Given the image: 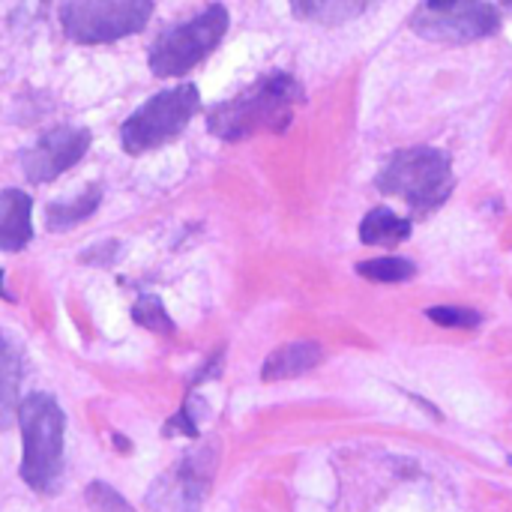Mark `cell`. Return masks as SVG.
<instances>
[{"label":"cell","mask_w":512,"mask_h":512,"mask_svg":"<svg viewBox=\"0 0 512 512\" xmlns=\"http://www.w3.org/2000/svg\"><path fill=\"white\" fill-rule=\"evenodd\" d=\"M216 471V453L213 447H198L189 456H183L168 474H162L156 480V486L150 489V510L153 512H198L210 480Z\"/></svg>","instance_id":"ba28073f"},{"label":"cell","mask_w":512,"mask_h":512,"mask_svg":"<svg viewBox=\"0 0 512 512\" xmlns=\"http://www.w3.org/2000/svg\"><path fill=\"white\" fill-rule=\"evenodd\" d=\"M132 318H135V324H141V327H147V330H153V333H162V336L174 333V321H171V315L165 312V306H162L159 297H141V300L132 306Z\"/></svg>","instance_id":"e0dca14e"},{"label":"cell","mask_w":512,"mask_h":512,"mask_svg":"<svg viewBox=\"0 0 512 512\" xmlns=\"http://www.w3.org/2000/svg\"><path fill=\"white\" fill-rule=\"evenodd\" d=\"M504 3H510V6H512V0H504Z\"/></svg>","instance_id":"603a6c76"},{"label":"cell","mask_w":512,"mask_h":512,"mask_svg":"<svg viewBox=\"0 0 512 512\" xmlns=\"http://www.w3.org/2000/svg\"><path fill=\"white\" fill-rule=\"evenodd\" d=\"M87 507L90 512H135L120 492H114L108 483H90L87 486Z\"/></svg>","instance_id":"d6986e66"},{"label":"cell","mask_w":512,"mask_h":512,"mask_svg":"<svg viewBox=\"0 0 512 512\" xmlns=\"http://www.w3.org/2000/svg\"><path fill=\"white\" fill-rule=\"evenodd\" d=\"M231 15L222 3L207 6L189 21L162 30L150 48V69L159 78H180L192 72L228 33Z\"/></svg>","instance_id":"5b68a950"},{"label":"cell","mask_w":512,"mask_h":512,"mask_svg":"<svg viewBox=\"0 0 512 512\" xmlns=\"http://www.w3.org/2000/svg\"><path fill=\"white\" fill-rule=\"evenodd\" d=\"M357 273L369 282H384V285H399V282H411L417 276V264L408 258H372V261H360Z\"/></svg>","instance_id":"2e32d148"},{"label":"cell","mask_w":512,"mask_h":512,"mask_svg":"<svg viewBox=\"0 0 512 512\" xmlns=\"http://www.w3.org/2000/svg\"><path fill=\"white\" fill-rule=\"evenodd\" d=\"M378 192L402 198L414 216H429L435 213L456 189L453 177V159L450 153L438 147H405L396 150L381 174L375 177Z\"/></svg>","instance_id":"3957f363"},{"label":"cell","mask_w":512,"mask_h":512,"mask_svg":"<svg viewBox=\"0 0 512 512\" xmlns=\"http://www.w3.org/2000/svg\"><path fill=\"white\" fill-rule=\"evenodd\" d=\"M411 27L432 42L444 45H468L501 30V9L489 0H456L444 9H417Z\"/></svg>","instance_id":"52a82bcc"},{"label":"cell","mask_w":512,"mask_h":512,"mask_svg":"<svg viewBox=\"0 0 512 512\" xmlns=\"http://www.w3.org/2000/svg\"><path fill=\"white\" fill-rule=\"evenodd\" d=\"M426 318L435 321L438 327H450V330H477L483 324V315L477 309H465V306H432V309H426Z\"/></svg>","instance_id":"ac0fdd59"},{"label":"cell","mask_w":512,"mask_h":512,"mask_svg":"<svg viewBox=\"0 0 512 512\" xmlns=\"http://www.w3.org/2000/svg\"><path fill=\"white\" fill-rule=\"evenodd\" d=\"M414 231V222L399 216L390 207H375L366 213V219L360 222V243L366 246H387L396 249L399 243H405Z\"/></svg>","instance_id":"4fadbf2b"},{"label":"cell","mask_w":512,"mask_h":512,"mask_svg":"<svg viewBox=\"0 0 512 512\" xmlns=\"http://www.w3.org/2000/svg\"><path fill=\"white\" fill-rule=\"evenodd\" d=\"M21 426V480L39 492H57L63 480V432L66 417L54 396L30 393L18 408Z\"/></svg>","instance_id":"7a4b0ae2"},{"label":"cell","mask_w":512,"mask_h":512,"mask_svg":"<svg viewBox=\"0 0 512 512\" xmlns=\"http://www.w3.org/2000/svg\"><path fill=\"white\" fill-rule=\"evenodd\" d=\"M90 147V132L78 126H57L45 132L24 156L21 168L30 183H51L84 159Z\"/></svg>","instance_id":"9c48e42d"},{"label":"cell","mask_w":512,"mask_h":512,"mask_svg":"<svg viewBox=\"0 0 512 512\" xmlns=\"http://www.w3.org/2000/svg\"><path fill=\"white\" fill-rule=\"evenodd\" d=\"M189 411H192V402H186V405H183V411H180V414H174V417L162 426V435H165V438H177V435H183V438L198 441V438H201V432H198L195 417H192Z\"/></svg>","instance_id":"ffe728a7"},{"label":"cell","mask_w":512,"mask_h":512,"mask_svg":"<svg viewBox=\"0 0 512 512\" xmlns=\"http://www.w3.org/2000/svg\"><path fill=\"white\" fill-rule=\"evenodd\" d=\"M153 0H66L60 6L63 33L78 45H108L144 30Z\"/></svg>","instance_id":"8992f818"},{"label":"cell","mask_w":512,"mask_h":512,"mask_svg":"<svg viewBox=\"0 0 512 512\" xmlns=\"http://www.w3.org/2000/svg\"><path fill=\"white\" fill-rule=\"evenodd\" d=\"M102 204V186H87L84 192H78L75 198H63L45 207V225L51 231H66L84 219H90Z\"/></svg>","instance_id":"9a60e30c"},{"label":"cell","mask_w":512,"mask_h":512,"mask_svg":"<svg viewBox=\"0 0 512 512\" xmlns=\"http://www.w3.org/2000/svg\"><path fill=\"white\" fill-rule=\"evenodd\" d=\"M510 465H512V456H510Z\"/></svg>","instance_id":"cb8c5ba5"},{"label":"cell","mask_w":512,"mask_h":512,"mask_svg":"<svg viewBox=\"0 0 512 512\" xmlns=\"http://www.w3.org/2000/svg\"><path fill=\"white\" fill-rule=\"evenodd\" d=\"M21 378H24V360L18 348L0 333V429H9L18 420L21 408Z\"/></svg>","instance_id":"7c38bea8"},{"label":"cell","mask_w":512,"mask_h":512,"mask_svg":"<svg viewBox=\"0 0 512 512\" xmlns=\"http://www.w3.org/2000/svg\"><path fill=\"white\" fill-rule=\"evenodd\" d=\"M201 111V93L192 84H177L150 96L120 126V144L129 156H141L174 141Z\"/></svg>","instance_id":"277c9868"},{"label":"cell","mask_w":512,"mask_h":512,"mask_svg":"<svg viewBox=\"0 0 512 512\" xmlns=\"http://www.w3.org/2000/svg\"><path fill=\"white\" fill-rule=\"evenodd\" d=\"M303 99V84L291 72H270L243 93L219 102L207 114V129L231 144L258 132H285Z\"/></svg>","instance_id":"6da1fadb"},{"label":"cell","mask_w":512,"mask_h":512,"mask_svg":"<svg viewBox=\"0 0 512 512\" xmlns=\"http://www.w3.org/2000/svg\"><path fill=\"white\" fill-rule=\"evenodd\" d=\"M324 360V348L318 342H291L276 348L264 366H261V381L273 384V381H291L300 378L306 372H312L318 363Z\"/></svg>","instance_id":"8fae6325"},{"label":"cell","mask_w":512,"mask_h":512,"mask_svg":"<svg viewBox=\"0 0 512 512\" xmlns=\"http://www.w3.org/2000/svg\"><path fill=\"white\" fill-rule=\"evenodd\" d=\"M0 297H3V300H12V294H9L6 285H3V273H0Z\"/></svg>","instance_id":"7402d4cb"},{"label":"cell","mask_w":512,"mask_h":512,"mask_svg":"<svg viewBox=\"0 0 512 512\" xmlns=\"http://www.w3.org/2000/svg\"><path fill=\"white\" fill-rule=\"evenodd\" d=\"M33 240V198L21 189L0 192V252H21Z\"/></svg>","instance_id":"30bf717a"},{"label":"cell","mask_w":512,"mask_h":512,"mask_svg":"<svg viewBox=\"0 0 512 512\" xmlns=\"http://www.w3.org/2000/svg\"><path fill=\"white\" fill-rule=\"evenodd\" d=\"M456 0H426L429 9H444V6H453Z\"/></svg>","instance_id":"44dd1931"},{"label":"cell","mask_w":512,"mask_h":512,"mask_svg":"<svg viewBox=\"0 0 512 512\" xmlns=\"http://www.w3.org/2000/svg\"><path fill=\"white\" fill-rule=\"evenodd\" d=\"M378 0H291V12L309 24L336 27L351 18H360Z\"/></svg>","instance_id":"5bb4252c"}]
</instances>
